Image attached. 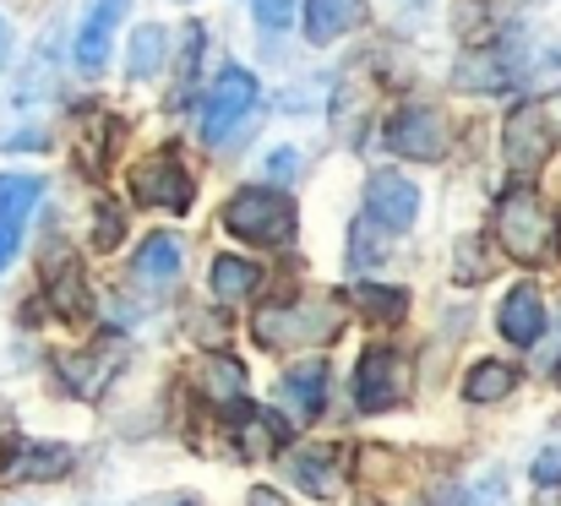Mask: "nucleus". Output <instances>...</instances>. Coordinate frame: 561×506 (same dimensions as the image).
<instances>
[{"instance_id": "cd10ccee", "label": "nucleus", "mask_w": 561, "mask_h": 506, "mask_svg": "<svg viewBox=\"0 0 561 506\" xmlns=\"http://www.w3.org/2000/svg\"><path fill=\"white\" fill-rule=\"evenodd\" d=\"M196 66H202V22L186 27V66H181V99L175 104H186L191 93H196Z\"/></svg>"}, {"instance_id": "f03ea898", "label": "nucleus", "mask_w": 561, "mask_h": 506, "mask_svg": "<svg viewBox=\"0 0 561 506\" xmlns=\"http://www.w3.org/2000/svg\"><path fill=\"white\" fill-rule=\"evenodd\" d=\"M224 229L251 245H289L295 240V202L273 185H245L224 202Z\"/></svg>"}, {"instance_id": "1a4fd4ad", "label": "nucleus", "mask_w": 561, "mask_h": 506, "mask_svg": "<svg viewBox=\"0 0 561 506\" xmlns=\"http://www.w3.org/2000/svg\"><path fill=\"white\" fill-rule=\"evenodd\" d=\"M387 148L409 164H436L447 153V120L425 104H403L392 120H387Z\"/></svg>"}, {"instance_id": "4be33fe9", "label": "nucleus", "mask_w": 561, "mask_h": 506, "mask_svg": "<svg viewBox=\"0 0 561 506\" xmlns=\"http://www.w3.org/2000/svg\"><path fill=\"white\" fill-rule=\"evenodd\" d=\"M44 284H49V295H55V311H60V317H82V311H88L82 267H77L71 256H49V267H44Z\"/></svg>"}, {"instance_id": "7ed1b4c3", "label": "nucleus", "mask_w": 561, "mask_h": 506, "mask_svg": "<svg viewBox=\"0 0 561 506\" xmlns=\"http://www.w3.org/2000/svg\"><path fill=\"white\" fill-rule=\"evenodd\" d=\"M551 234H557V223H551L546 202L529 185H513L496 202V240H502V251L513 262H540L551 251Z\"/></svg>"}, {"instance_id": "ddd939ff", "label": "nucleus", "mask_w": 561, "mask_h": 506, "mask_svg": "<svg viewBox=\"0 0 561 506\" xmlns=\"http://www.w3.org/2000/svg\"><path fill=\"white\" fill-rule=\"evenodd\" d=\"M196 392H202L213 409H224L229 419H245V414H251V403H245V365L229 359V354L202 359V370H196Z\"/></svg>"}, {"instance_id": "a211bd4d", "label": "nucleus", "mask_w": 561, "mask_h": 506, "mask_svg": "<svg viewBox=\"0 0 561 506\" xmlns=\"http://www.w3.org/2000/svg\"><path fill=\"white\" fill-rule=\"evenodd\" d=\"M181 240L175 234H148L142 240V251H137V262H131V278L137 284H148V289H164V284H175L181 278Z\"/></svg>"}, {"instance_id": "9d476101", "label": "nucleus", "mask_w": 561, "mask_h": 506, "mask_svg": "<svg viewBox=\"0 0 561 506\" xmlns=\"http://www.w3.org/2000/svg\"><path fill=\"white\" fill-rule=\"evenodd\" d=\"M131 0H88V16L77 27V44H71V60L82 77H99L110 66V44H115V27L126 16Z\"/></svg>"}, {"instance_id": "9b49d317", "label": "nucleus", "mask_w": 561, "mask_h": 506, "mask_svg": "<svg viewBox=\"0 0 561 506\" xmlns=\"http://www.w3.org/2000/svg\"><path fill=\"white\" fill-rule=\"evenodd\" d=\"M44 202V180L38 174H0V273L11 267L22 229L33 218V207Z\"/></svg>"}, {"instance_id": "393cba45", "label": "nucleus", "mask_w": 561, "mask_h": 506, "mask_svg": "<svg viewBox=\"0 0 561 506\" xmlns=\"http://www.w3.org/2000/svg\"><path fill=\"white\" fill-rule=\"evenodd\" d=\"M436 506H507V485H502V474H485V480H469V485L442 491Z\"/></svg>"}, {"instance_id": "20e7f679", "label": "nucleus", "mask_w": 561, "mask_h": 506, "mask_svg": "<svg viewBox=\"0 0 561 506\" xmlns=\"http://www.w3.org/2000/svg\"><path fill=\"white\" fill-rule=\"evenodd\" d=\"M256 104H262V88H256V77L251 71H240V66H224L218 77H213V93H207V104H202V137L213 142V148H224V142H240L234 131L256 115Z\"/></svg>"}, {"instance_id": "2eb2a0df", "label": "nucleus", "mask_w": 561, "mask_h": 506, "mask_svg": "<svg viewBox=\"0 0 561 506\" xmlns=\"http://www.w3.org/2000/svg\"><path fill=\"white\" fill-rule=\"evenodd\" d=\"M278 403L295 414V419H317L328 409V365L322 359H300L278 376Z\"/></svg>"}, {"instance_id": "aec40b11", "label": "nucleus", "mask_w": 561, "mask_h": 506, "mask_svg": "<svg viewBox=\"0 0 561 506\" xmlns=\"http://www.w3.org/2000/svg\"><path fill=\"white\" fill-rule=\"evenodd\" d=\"M164 60H170V27L164 22H142L131 33V49H126V77L131 82H148V77L164 71Z\"/></svg>"}, {"instance_id": "2f4dec72", "label": "nucleus", "mask_w": 561, "mask_h": 506, "mask_svg": "<svg viewBox=\"0 0 561 506\" xmlns=\"http://www.w3.org/2000/svg\"><path fill=\"white\" fill-rule=\"evenodd\" d=\"M245 506H284V502H278V496H273L267 485H256V491H251V502H245Z\"/></svg>"}, {"instance_id": "c756f323", "label": "nucleus", "mask_w": 561, "mask_h": 506, "mask_svg": "<svg viewBox=\"0 0 561 506\" xmlns=\"http://www.w3.org/2000/svg\"><path fill=\"white\" fill-rule=\"evenodd\" d=\"M295 174H300V153H295V148H273V153H267V180L289 185Z\"/></svg>"}, {"instance_id": "0eeeda50", "label": "nucleus", "mask_w": 561, "mask_h": 506, "mask_svg": "<svg viewBox=\"0 0 561 506\" xmlns=\"http://www.w3.org/2000/svg\"><path fill=\"white\" fill-rule=\"evenodd\" d=\"M414 218H420V185L392 174V169H376L366 180V229L398 240V234L414 229Z\"/></svg>"}, {"instance_id": "b1692460", "label": "nucleus", "mask_w": 561, "mask_h": 506, "mask_svg": "<svg viewBox=\"0 0 561 506\" xmlns=\"http://www.w3.org/2000/svg\"><path fill=\"white\" fill-rule=\"evenodd\" d=\"M355 306H360L371 322H398V317L409 311V295L392 289V284H360V289H355Z\"/></svg>"}, {"instance_id": "f704fd0d", "label": "nucleus", "mask_w": 561, "mask_h": 506, "mask_svg": "<svg viewBox=\"0 0 561 506\" xmlns=\"http://www.w3.org/2000/svg\"><path fill=\"white\" fill-rule=\"evenodd\" d=\"M403 5H425V0H403Z\"/></svg>"}, {"instance_id": "bb28decb", "label": "nucleus", "mask_w": 561, "mask_h": 506, "mask_svg": "<svg viewBox=\"0 0 561 506\" xmlns=\"http://www.w3.org/2000/svg\"><path fill=\"white\" fill-rule=\"evenodd\" d=\"M121 234H126L121 207H115V202H99V218H93V245H99V251H115V245H121Z\"/></svg>"}, {"instance_id": "72a5a7b5", "label": "nucleus", "mask_w": 561, "mask_h": 506, "mask_svg": "<svg viewBox=\"0 0 561 506\" xmlns=\"http://www.w3.org/2000/svg\"><path fill=\"white\" fill-rule=\"evenodd\" d=\"M153 506H196V502H181V496H164V502H153Z\"/></svg>"}, {"instance_id": "f8f14e48", "label": "nucleus", "mask_w": 561, "mask_h": 506, "mask_svg": "<svg viewBox=\"0 0 561 506\" xmlns=\"http://www.w3.org/2000/svg\"><path fill=\"white\" fill-rule=\"evenodd\" d=\"M71 469V447H60V441H5V452H0V480H11V485H33V480H55V474H66Z\"/></svg>"}, {"instance_id": "dca6fc26", "label": "nucleus", "mask_w": 561, "mask_h": 506, "mask_svg": "<svg viewBox=\"0 0 561 506\" xmlns=\"http://www.w3.org/2000/svg\"><path fill=\"white\" fill-rule=\"evenodd\" d=\"M289 485H300L306 496H339V485H344V458H339V447H300L295 458H289Z\"/></svg>"}, {"instance_id": "473e14b6", "label": "nucleus", "mask_w": 561, "mask_h": 506, "mask_svg": "<svg viewBox=\"0 0 561 506\" xmlns=\"http://www.w3.org/2000/svg\"><path fill=\"white\" fill-rule=\"evenodd\" d=\"M0 66H11V27H5V16H0Z\"/></svg>"}, {"instance_id": "39448f33", "label": "nucleus", "mask_w": 561, "mask_h": 506, "mask_svg": "<svg viewBox=\"0 0 561 506\" xmlns=\"http://www.w3.org/2000/svg\"><path fill=\"white\" fill-rule=\"evenodd\" d=\"M191 196H196V180H191L186 159L175 148L164 153H148L131 164V202L142 207H164V212H186Z\"/></svg>"}, {"instance_id": "6ab92c4d", "label": "nucleus", "mask_w": 561, "mask_h": 506, "mask_svg": "<svg viewBox=\"0 0 561 506\" xmlns=\"http://www.w3.org/2000/svg\"><path fill=\"white\" fill-rule=\"evenodd\" d=\"M121 359L115 354H104L99 359V348H71V354H60L55 359V370H60V381L77 392V398H99V387L110 381V370H115Z\"/></svg>"}, {"instance_id": "f257e3e1", "label": "nucleus", "mask_w": 561, "mask_h": 506, "mask_svg": "<svg viewBox=\"0 0 561 506\" xmlns=\"http://www.w3.org/2000/svg\"><path fill=\"white\" fill-rule=\"evenodd\" d=\"M344 333V306L333 295H300V300H273L256 311L251 337L273 354L284 348H317V343H333Z\"/></svg>"}, {"instance_id": "5701e85b", "label": "nucleus", "mask_w": 561, "mask_h": 506, "mask_svg": "<svg viewBox=\"0 0 561 506\" xmlns=\"http://www.w3.org/2000/svg\"><path fill=\"white\" fill-rule=\"evenodd\" d=\"M513 387H518V370L502 365V359H480L463 376V398L469 403H502V398H513Z\"/></svg>"}, {"instance_id": "412c9836", "label": "nucleus", "mask_w": 561, "mask_h": 506, "mask_svg": "<svg viewBox=\"0 0 561 506\" xmlns=\"http://www.w3.org/2000/svg\"><path fill=\"white\" fill-rule=\"evenodd\" d=\"M262 289V267L256 262H245V256H218L213 262V295L224 300V306H240V300H251Z\"/></svg>"}, {"instance_id": "6e6552de", "label": "nucleus", "mask_w": 561, "mask_h": 506, "mask_svg": "<svg viewBox=\"0 0 561 506\" xmlns=\"http://www.w3.org/2000/svg\"><path fill=\"white\" fill-rule=\"evenodd\" d=\"M502 153H507V169L513 174H535L546 169V159L557 153V126L540 104H518L502 126Z\"/></svg>"}, {"instance_id": "4468645a", "label": "nucleus", "mask_w": 561, "mask_h": 506, "mask_svg": "<svg viewBox=\"0 0 561 506\" xmlns=\"http://www.w3.org/2000/svg\"><path fill=\"white\" fill-rule=\"evenodd\" d=\"M496 327H502V337H507L513 348H535V343L546 337V295H540L535 284H518V289L502 300Z\"/></svg>"}, {"instance_id": "a878e982", "label": "nucleus", "mask_w": 561, "mask_h": 506, "mask_svg": "<svg viewBox=\"0 0 561 506\" xmlns=\"http://www.w3.org/2000/svg\"><path fill=\"white\" fill-rule=\"evenodd\" d=\"M256 5V27L262 33H284L295 22V11H306V0H251Z\"/></svg>"}, {"instance_id": "423d86ee", "label": "nucleus", "mask_w": 561, "mask_h": 506, "mask_svg": "<svg viewBox=\"0 0 561 506\" xmlns=\"http://www.w3.org/2000/svg\"><path fill=\"white\" fill-rule=\"evenodd\" d=\"M403 398H409V359L387 343L366 348L360 365H355V409L360 414H387Z\"/></svg>"}, {"instance_id": "c85d7f7f", "label": "nucleus", "mask_w": 561, "mask_h": 506, "mask_svg": "<svg viewBox=\"0 0 561 506\" xmlns=\"http://www.w3.org/2000/svg\"><path fill=\"white\" fill-rule=\"evenodd\" d=\"M529 474H535V485H546V491H561V441H551V447H540V452H535Z\"/></svg>"}, {"instance_id": "7c9ffc66", "label": "nucleus", "mask_w": 561, "mask_h": 506, "mask_svg": "<svg viewBox=\"0 0 561 506\" xmlns=\"http://www.w3.org/2000/svg\"><path fill=\"white\" fill-rule=\"evenodd\" d=\"M458 262H463V267H458V278H463V284L485 273V267H480V245H463V251H458Z\"/></svg>"}, {"instance_id": "f3484780", "label": "nucleus", "mask_w": 561, "mask_h": 506, "mask_svg": "<svg viewBox=\"0 0 561 506\" xmlns=\"http://www.w3.org/2000/svg\"><path fill=\"white\" fill-rule=\"evenodd\" d=\"M300 22H306V38L317 49H328V44H339L344 33H355L366 22V0H306Z\"/></svg>"}]
</instances>
